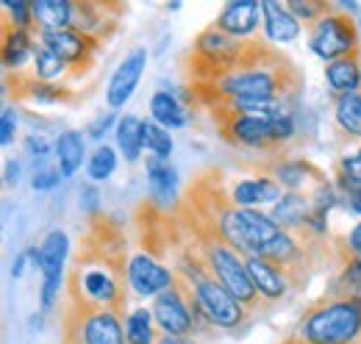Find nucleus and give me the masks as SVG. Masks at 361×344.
Returning <instances> with one entry per match:
<instances>
[{
	"label": "nucleus",
	"mask_w": 361,
	"mask_h": 344,
	"mask_svg": "<svg viewBox=\"0 0 361 344\" xmlns=\"http://www.w3.org/2000/svg\"><path fill=\"white\" fill-rule=\"evenodd\" d=\"M334 117H336V125L345 133L361 139V89L334 97Z\"/></svg>",
	"instance_id": "27"
},
{
	"label": "nucleus",
	"mask_w": 361,
	"mask_h": 344,
	"mask_svg": "<svg viewBox=\"0 0 361 344\" xmlns=\"http://www.w3.org/2000/svg\"><path fill=\"white\" fill-rule=\"evenodd\" d=\"M245 264H247V272H250V281H253L256 292L262 295L264 302L283 300L292 292L289 283H286V278H283V272L275 264H270V261H264V258L259 256H247Z\"/></svg>",
	"instance_id": "21"
},
{
	"label": "nucleus",
	"mask_w": 361,
	"mask_h": 344,
	"mask_svg": "<svg viewBox=\"0 0 361 344\" xmlns=\"http://www.w3.org/2000/svg\"><path fill=\"white\" fill-rule=\"evenodd\" d=\"M328 295L361 297V258H348V261H339V272L334 275Z\"/></svg>",
	"instance_id": "29"
},
{
	"label": "nucleus",
	"mask_w": 361,
	"mask_h": 344,
	"mask_svg": "<svg viewBox=\"0 0 361 344\" xmlns=\"http://www.w3.org/2000/svg\"><path fill=\"white\" fill-rule=\"evenodd\" d=\"M31 261V256H28V250L25 253H20V256L14 258V264H11V278H20L23 272H25V264Z\"/></svg>",
	"instance_id": "43"
},
{
	"label": "nucleus",
	"mask_w": 361,
	"mask_h": 344,
	"mask_svg": "<svg viewBox=\"0 0 361 344\" xmlns=\"http://www.w3.org/2000/svg\"><path fill=\"white\" fill-rule=\"evenodd\" d=\"M145 67H147V50H145V47H134V50L120 61V67L114 70L111 81L106 86V103H109L111 109H123V106L131 100L136 84L142 81Z\"/></svg>",
	"instance_id": "17"
},
{
	"label": "nucleus",
	"mask_w": 361,
	"mask_h": 344,
	"mask_svg": "<svg viewBox=\"0 0 361 344\" xmlns=\"http://www.w3.org/2000/svg\"><path fill=\"white\" fill-rule=\"evenodd\" d=\"M37 37L20 28L8 14H3V67L6 73H20L28 59H34Z\"/></svg>",
	"instance_id": "20"
},
{
	"label": "nucleus",
	"mask_w": 361,
	"mask_h": 344,
	"mask_svg": "<svg viewBox=\"0 0 361 344\" xmlns=\"http://www.w3.org/2000/svg\"><path fill=\"white\" fill-rule=\"evenodd\" d=\"M145 170H147V183H150V200L156 206L167 209V211H176L180 203V195H178V175L173 170V164L164 161V159L147 156Z\"/></svg>",
	"instance_id": "19"
},
{
	"label": "nucleus",
	"mask_w": 361,
	"mask_h": 344,
	"mask_svg": "<svg viewBox=\"0 0 361 344\" xmlns=\"http://www.w3.org/2000/svg\"><path fill=\"white\" fill-rule=\"evenodd\" d=\"M114 133H117V147L123 150L126 161H139V156H142V150H145L142 120L134 117V114H126V117H120Z\"/></svg>",
	"instance_id": "28"
},
{
	"label": "nucleus",
	"mask_w": 361,
	"mask_h": 344,
	"mask_svg": "<svg viewBox=\"0 0 361 344\" xmlns=\"http://www.w3.org/2000/svg\"><path fill=\"white\" fill-rule=\"evenodd\" d=\"M262 11H264V34L270 42H295L300 37V23L298 17L286 8V3L278 0H262Z\"/></svg>",
	"instance_id": "23"
},
{
	"label": "nucleus",
	"mask_w": 361,
	"mask_h": 344,
	"mask_svg": "<svg viewBox=\"0 0 361 344\" xmlns=\"http://www.w3.org/2000/svg\"><path fill=\"white\" fill-rule=\"evenodd\" d=\"M114 123H120V120H117V114H114V111H106V114H100V117H94V120H92L90 128H87V136H90V139H100V136L111 128Z\"/></svg>",
	"instance_id": "40"
},
{
	"label": "nucleus",
	"mask_w": 361,
	"mask_h": 344,
	"mask_svg": "<svg viewBox=\"0 0 361 344\" xmlns=\"http://www.w3.org/2000/svg\"><path fill=\"white\" fill-rule=\"evenodd\" d=\"M128 11L126 3L111 0H73V31H81L100 44H106L117 31L120 20Z\"/></svg>",
	"instance_id": "11"
},
{
	"label": "nucleus",
	"mask_w": 361,
	"mask_h": 344,
	"mask_svg": "<svg viewBox=\"0 0 361 344\" xmlns=\"http://www.w3.org/2000/svg\"><path fill=\"white\" fill-rule=\"evenodd\" d=\"M142 139H145V147L156 159L170 161V153H173V136H170V130L161 128L156 120H142Z\"/></svg>",
	"instance_id": "33"
},
{
	"label": "nucleus",
	"mask_w": 361,
	"mask_h": 344,
	"mask_svg": "<svg viewBox=\"0 0 361 344\" xmlns=\"http://www.w3.org/2000/svg\"><path fill=\"white\" fill-rule=\"evenodd\" d=\"M334 250H336V264L348 261V258H361V219L350 228V233L345 236H334Z\"/></svg>",
	"instance_id": "36"
},
{
	"label": "nucleus",
	"mask_w": 361,
	"mask_h": 344,
	"mask_svg": "<svg viewBox=\"0 0 361 344\" xmlns=\"http://www.w3.org/2000/svg\"><path fill=\"white\" fill-rule=\"evenodd\" d=\"M334 186L342 192V197L353 195L361 189V147L353 156H345L336 161V172H334Z\"/></svg>",
	"instance_id": "31"
},
{
	"label": "nucleus",
	"mask_w": 361,
	"mask_h": 344,
	"mask_svg": "<svg viewBox=\"0 0 361 344\" xmlns=\"http://www.w3.org/2000/svg\"><path fill=\"white\" fill-rule=\"evenodd\" d=\"M128 281L139 297H159L164 289L176 283V272L167 264L136 250L131 253V264H128Z\"/></svg>",
	"instance_id": "15"
},
{
	"label": "nucleus",
	"mask_w": 361,
	"mask_h": 344,
	"mask_svg": "<svg viewBox=\"0 0 361 344\" xmlns=\"http://www.w3.org/2000/svg\"><path fill=\"white\" fill-rule=\"evenodd\" d=\"M295 336L309 344H361V297L325 292L303 311Z\"/></svg>",
	"instance_id": "5"
},
{
	"label": "nucleus",
	"mask_w": 361,
	"mask_h": 344,
	"mask_svg": "<svg viewBox=\"0 0 361 344\" xmlns=\"http://www.w3.org/2000/svg\"><path fill=\"white\" fill-rule=\"evenodd\" d=\"M25 150H28V156H34V159H39L45 164V159L50 156V142L42 133H28L25 136Z\"/></svg>",
	"instance_id": "39"
},
{
	"label": "nucleus",
	"mask_w": 361,
	"mask_h": 344,
	"mask_svg": "<svg viewBox=\"0 0 361 344\" xmlns=\"http://www.w3.org/2000/svg\"><path fill=\"white\" fill-rule=\"evenodd\" d=\"M20 180V161H8L6 164V183H17Z\"/></svg>",
	"instance_id": "44"
},
{
	"label": "nucleus",
	"mask_w": 361,
	"mask_h": 344,
	"mask_svg": "<svg viewBox=\"0 0 361 344\" xmlns=\"http://www.w3.org/2000/svg\"><path fill=\"white\" fill-rule=\"evenodd\" d=\"M325 84L331 86V94H350L361 89V53L345 56L339 61L325 64Z\"/></svg>",
	"instance_id": "24"
},
{
	"label": "nucleus",
	"mask_w": 361,
	"mask_h": 344,
	"mask_svg": "<svg viewBox=\"0 0 361 344\" xmlns=\"http://www.w3.org/2000/svg\"><path fill=\"white\" fill-rule=\"evenodd\" d=\"M59 325H61V339H70L75 344H126L123 317L114 311L78 308L64 300Z\"/></svg>",
	"instance_id": "7"
},
{
	"label": "nucleus",
	"mask_w": 361,
	"mask_h": 344,
	"mask_svg": "<svg viewBox=\"0 0 361 344\" xmlns=\"http://www.w3.org/2000/svg\"><path fill=\"white\" fill-rule=\"evenodd\" d=\"M34 37L73 28V3L70 0H31Z\"/></svg>",
	"instance_id": "22"
},
{
	"label": "nucleus",
	"mask_w": 361,
	"mask_h": 344,
	"mask_svg": "<svg viewBox=\"0 0 361 344\" xmlns=\"http://www.w3.org/2000/svg\"><path fill=\"white\" fill-rule=\"evenodd\" d=\"M84 156H87V147H84V136L81 130H64L59 133L56 139V159H59V170L64 178L75 175L84 164Z\"/></svg>",
	"instance_id": "26"
},
{
	"label": "nucleus",
	"mask_w": 361,
	"mask_h": 344,
	"mask_svg": "<svg viewBox=\"0 0 361 344\" xmlns=\"http://www.w3.org/2000/svg\"><path fill=\"white\" fill-rule=\"evenodd\" d=\"M303 92L300 67L283 56L270 39L256 37L247 59L212 84H183L180 97L186 109L233 106L250 114H267L283 106H298Z\"/></svg>",
	"instance_id": "2"
},
{
	"label": "nucleus",
	"mask_w": 361,
	"mask_h": 344,
	"mask_svg": "<svg viewBox=\"0 0 361 344\" xmlns=\"http://www.w3.org/2000/svg\"><path fill=\"white\" fill-rule=\"evenodd\" d=\"M286 8L298 17V23H306L312 28L322 17H328L331 11H336V3H331V0H289Z\"/></svg>",
	"instance_id": "34"
},
{
	"label": "nucleus",
	"mask_w": 361,
	"mask_h": 344,
	"mask_svg": "<svg viewBox=\"0 0 361 344\" xmlns=\"http://www.w3.org/2000/svg\"><path fill=\"white\" fill-rule=\"evenodd\" d=\"M150 117L161 125V128H183L186 120H189V109L180 103L173 92H164L159 89L153 97H150Z\"/></svg>",
	"instance_id": "25"
},
{
	"label": "nucleus",
	"mask_w": 361,
	"mask_h": 344,
	"mask_svg": "<svg viewBox=\"0 0 361 344\" xmlns=\"http://www.w3.org/2000/svg\"><path fill=\"white\" fill-rule=\"evenodd\" d=\"M156 344H200L195 336H167V333H159V342Z\"/></svg>",
	"instance_id": "42"
},
{
	"label": "nucleus",
	"mask_w": 361,
	"mask_h": 344,
	"mask_svg": "<svg viewBox=\"0 0 361 344\" xmlns=\"http://www.w3.org/2000/svg\"><path fill=\"white\" fill-rule=\"evenodd\" d=\"M6 94L11 100H37L45 106H59V103H73L75 92L61 84H47L34 75V70H20V73H6L3 78Z\"/></svg>",
	"instance_id": "14"
},
{
	"label": "nucleus",
	"mask_w": 361,
	"mask_h": 344,
	"mask_svg": "<svg viewBox=\"0 0 361 344\" xmlns=\"http://www.w3.org/2000/svg\"><path fill=\"white\" fill-rule=\"evenodd\" d=\"M34 75L39 81H47V84H56V78L67 75V67L61 64V59L53 50H47L39 39H37V47H34Z\"/></svg>",
	"instance_id": "32"
},
{
	"label": "nucleus",
	"mask_w": 361,
	"mask_h": 344,
	"mask_svg": "<svg viewBox=\"0 0 361 344\" xmlns=\"http://www.w3.org/2000/svg\"><path fill=\"white\" fill-rule=\"evenodd\" d=\"M70 256V239L64 231H50L42 245H39V272H42V292H39V305L42 314H50L59 300V286L64 272V261Z\"/></svg>",
	"instance_id": "12"
},
{
	"label": "nucleus",
	"mask_w": 361,
	"mask_h": 344,
	"mask_svg": "<svg viewBox=\"0 0 361 344\" xmlns=\"http://www.w3.org/2000/svg\"><path fill=\"white\" fill-rule=\"evenodd\" d=\"M153 311L147 308H134L126 317V344H156L159 333L153 328Z\"/></svg>",
	"instance_id": "30"
},
{
	"label": "nucleus",
	"mask_w": 361,
	"mask_h": 344,
	"mask_svg": "<svg viewBox=\"0 0 361 344\" xmlns=\"http://www.w3.org/2000/svg\"><path fill=\"white\" fill-rule=\"evenodd\" d=\"M134 228H136V245L142 253L153 256L156 261H167V258L178 256V250L186 242V233L180 228V219L176 211H167L161 206H156L150 197L142 200L134 211Z\"/></svg>",
	"instance_id": "6"
},
{
	"label": "nucleus",
	"mask_w": 361,
	"mask_h": 344,
	"mask_svg": "<svg viewBox=\"0 0 361 344\" xmlns=\"http://www.w3.org/2000/svg\"><path fill=\"white\" fill-rule=\"evenodd\" d=\"M37 39L61 59V64L67 67V78H84L94 67L97 53L103 50V44L97 42V39H92L87 34H81V31H73V28L42 34Z\"/></svg>",
	"instance_id": "9"
},
{
	"label": "nucleus",
	"mask_w": 361,
	"mask_h": 344,
	"mask_svg": "<svg viewBox=\"0 0 361 344\" xmlns=\"http://www.w3.org/2000/svg\"><path fill=\"white\" fill-rule=\"evenodd\" d=\"M128 264L131 245L126 225L114 214H106L103 209L87 214V228L78 236L64 275L67 302L126 317L131 297Z\"/></svg>",
	"instance_id": "1"
},
{
	"label": "nucleus",
	"mask_w": 361,
	"mask_h": 344,
	"mask_svg": "<svg viewBox=\"0 0 361 344\" xmlns=\"http://www.w3.org/2000/svg\"><path fill=\"white\" fill-rule=\"evenodd\" d=\"M292 109L295 106H283L267 114H250L233 106H214L209 109V117L220 139L231 147L264 153L270 159H286V147L298 133Z\"/></svg>",
	"instance_id": "3"
},
{
	"label": "nucleus",
	"mask_w": 361,
	"mask_h": 344,
	"mask_svg": "<svg viewBox=\"0 0 361 344\" xmlns=\"http://www.w3.org/2000/svg\"><path fill=\"white\" fill-rule=\"evenodd\" d=\"M153 319L159 325L161 333L167 336H192L197 331V317L189 308V302L183 300V295L178 292V286L173 283L170 289H164L156 300H153Z\"/></svg>",
	"instance_id": "13"
},
{
	"label": "nucleus",
	"mask_w": 361,
	"mask_h": 344,
	"mask_svg": "<svg viewBox=\"0 0 361 344\" xmlns=\"http://www.w3.org/2000/svg\"><path fill=\"white\" fill-rule=\"evenodd\" d=\"M247 167L256 170V175H270L283 192H317L331 183L325 172L309 159H267L250 161Z\"/></svg>",
	"instance_id": "10"
},
{
	"label": "nucleus",
	"mask_w": 361,
	"mask_h": 344,
	"mask_svg": "<svg viewBox=\"0 0 361 344\" xmlns=\"http://www.w3.org/2000/svg\"><path fill=\"white\" fill-rule=\"evenodd\" d=\"M345 200H348V206H350V209H353L356 214H361V189H356L353 195H348Z\"/></svg>",
	"instance_id": "45"
},
{
	"label": "nucleus",
	"mask_w": 361,
	"mask_h": 344,
	"mask_svg": "<svg viewBox=\"0 0 361 344\" xmlns=\"http://www.w3.org/2000/svg\"><path fill=\"white\" fill-rule=\"evenodd\" d=\"M64 175L59 167H50V164H39L34 175H31V186L37 189V192H47V189H53V186H59V180H61Z\"/></svg>",
	"instance_id": "38"
},
{
	"label": "nucleus",
	"mask_w": 361,
	"mask_h": 344,
	"mask_svg": "<svg viewBox=\"0 0 361 344\" xmlns=\"http://www.w3.org/2000/svg\"><path fill=\"white\" fill-rule=\"evenodd\" d=\"M214 25L236 39H253L259 37V28H264V11L256 0H231L217 14Z\"/></svg>",
	"instance_id": "16"
},
{
	"label": "nucleus",
	"mask_w": 361,
	"mask_h": 344,
	"mask_svg": "<svg viewBox=\"0 0 361 344\" xmlns=\"http://www.w3.org/2000/svg\"><path fill=\"white\" fill-rule=\"evenodd\" d=\"M3 14L14 17V23L25 31L34 34V14H31V0H6L3 3Z\"/></svg>",
	"instance_id": "37"
},
{
	"label": "nucleus",
	"mask_w": 361,
	"mask_h": 344,
	"mask_svg": "<svg viewBox=\"0 0 361 344\" xmlns=\"http://www.w3.org/2000/svg\"><path fill=\"white\" fill-rule=\"evenodd\" d=\"M309 47L325 64L361 53L359 23L350 17V11L336 6V11H331L328 17H322L317 25L309 28Z\"/></svg>",
	"instance_id": "8"
},
{
	"label": "nucleus",
	"mask_w": 361,
	"mask_h": 344,
	"mask_svg": "<svg viewBox=\"0 0 361 344\" xmlns=\"http://www.w3.org/2000/svg\"><path fill=\"white\" fill-rule=\"evenodd\" d=\"M253 39L228 37L214 23L206 25L192 39L186 56H183V78H186L183 84H212V81L223 78L226 73L236 70L247 59Z\"/></svg>",
	"instance_id": "4"
},
{
	"label": "nucleus",
	"mask_w": 361,
	"mask_h": 344,
	"mask_svg": "<svg viewBox=\"0 0 361 344\" xmlns=\"http://www.w3.org/2000/svg\"><path fill=\"white\" fill-rule=\"evenodd\" d=\"M14 130H17L14 109L6 106V109H3V123H0V142H3V145H11V142H14Z\"/></svg>",
	"instance_id": "41"
},
{
	"label": "nucleus",
	"mask_w": 361,
	"mask_h": 344,
	"mask_svg": "<svg viewBox=\"0 0 361 344\" xmlns=\"http://www.w3.org/2000/svg\"><path fill=\"white\" fill-rule=\"evenodd\" d=\"M114 170H117V156H114V150H111L109 145H97V147L92 150L90 164H87L90 178L94 180V183H100V180L111 178Z\"/></svg>",
	"instance_id": "35"
},
{
	"label": "nucleus",
	"mask_w": 361,
	"mask_h": 344,
	"mask_svg": "<svg viewBox=\"0 0 361 344\" xmlns=\"http://www.w3.org/2000/svg\"><path fill=\"white\" fill-rule=\"evenodd\" d=\"M231 197L236 206L242 209H262L278 203L283 197V189L278 186V180H272L270 175H247V178H236L231 180Z\"/></svg>",
	"instance_id": "18"
}]
</instances>
